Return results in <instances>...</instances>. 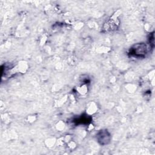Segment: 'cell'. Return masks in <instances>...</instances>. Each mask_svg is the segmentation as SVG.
Returning <instances> with one entry per match:
<instances>
[{
    "label": "cell",
    "mask_w": 155,
    "mask_h": 155,
    "mask_svg": "<svg viewBox=\"0 0 155 155\" xmlns=\"http://www.w3.org/2000/svg\"><path fill=\"white\" fill-rule=\"evenodd\" d=\"M131 50V54H133L135 56H141L142 54H144L145 53L146 54L147 53L146 45L143 44L135 45L134 48H133Z\"/></svg>",
    "instance_id": "1"
},
{
    "label": "cell",
    "mask_w": 155,
    "mask_h": 155,
    "mask_svg": "<svg viewBox=\"0 0 155 155\" xmlns=\"http://www.w3.org/2000/svg\"><path fill=\"white\" fill-rule=\"evenodd\" d=\"M97 139L101 144H106L110 141V134L107 131H101L97 135Z\"/></svg>",
    "instance_id": "2"
}]
</instances>
